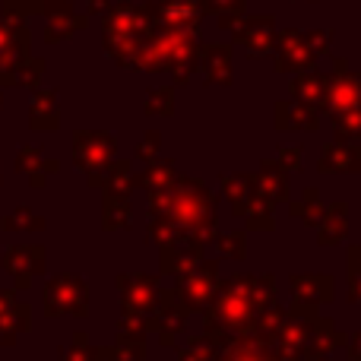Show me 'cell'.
Instances as JSON below:
<instances>
[{
  "label": "cell",
  "mask_w": 361,
  "mask_h": 361,
  "mask_svg": "<svg viewBox=\"0 0 361 361\" xmlns=\"http://www.w3.org/2000/svg\"><path fill=\"white\" fill-rule=\"evenodd\" d=\"M171 175H175V165L171 162H156L143 178H137V180L143 187H149V190H162V187L171 184Z\"/></svg>",
  "instance_id": "cell-13"
},
{
  "label": "cell",
  "mask_w": 361,
  "mask_h": 361,
  "mask_svg": "<svg viewBox=\"0 0 361 361\" xmlns=\"http://www.w3.org/2000/svg\"><path fill=\"white\" fill-rule=\"evenodd\" d=\"M320 165H324L326 171H333V169H355L358 162H355V152L345 149V146H326Z\"/></svg>",
  "instance_id": "cell-14"
},
{
  "label": "cell",
  "mask_w": 361,
  "mask_h": 361,
  "mask_svg": "<svg viewBox=\"0 0 361 361\" xmlns=\"http://www.w3.org/2000/svg\"><path fill=\"white\" fill-rule=\"evenodd\" d=\"M219 247H222V254L231 257V260H235V257H241V254H244V238H241V231H235L231 238H222V241H219Z\"/></svg>",
  "instance_id": "cell-17"
},
{
  "label": "cell",
  "mask_w": 361,
  "mask_h": 361,
  "mask_svg": "<svg viewBox=\"0 0 361 361\" xmlns=\"http://www.w3.org/2000/svg\"><path fill=\"white\" fill-rule=\"evenodd\" d=\"M349 352H352V358H361V333H358V336H355V339H352Z\"/></svg>",
  "instance_id": "cell-20"
},
{
  "label": "cell",
  "mask_w": 361,
  "mask_h": 361,
  "mask_svg": "<svg viewBox=\"0 0 361 361\" xmlns=\"http://www.w3.org/2000/svg\"><path fill=\"white\" fill-rule=\"evenodd\" d=\"M209 4L216 6V10L222 13V16H228L231 10H241V6H244V0H209Z\"/></svg>",
  "instance_id": "cell-18"
},
{
  "label": "cell",
  "mask_w": 361,
  "mask_h": 361,
  "mask_svg": "<svg viewBox=\"0 0 361 361\" xmlns=\"http://www.w3.org/2000/svg\"><path fill=\"white\" fill-rule=\"evenodd\" d=\"M219 361H273L269 345H260L254 336H231L219 349Z\"/></svg>",
  "instance_id": "cell-7"
},
{
  "label": "cell",
  "mask_w": 361,
  "mask_h": 361,
  "mask_svg": "<svg viewBox=\"0 0 361 361\" xmlns=\"http://www.w3.org/2000/svg\"><path fill=\"white\" fill-rule=\"evenodd\" d=\"M180 361H219V345L209 336L190 339V343L180 349Z\"/></svg>",
  "instance_id": "cell-12"
},
{
  "label": "cell",
  "mask_w": 361,
  "mask_h": 361,
  "mask_svg": "<svg viewBox=\"0 0 361 361\" xmlns=\"http://www.w3.org/2000/svg\"><path fill=\"white\" fill-rule=\"evenodd\" d=\"M152 16H159V25L178 32H197L200 19H203V0H162V4L149 6Z\"/></svg>",
  "instance_id": "cell-4"
},
{
  "label": "cell",
  "mask_w": 361,
  "mask_h": 361,
  "mask_svg": "<svg viewBox=\"0 0 361 361\" xmlns=\"http://www.w3.org/2000/svg\"><path fill=\"white\" fill-rule=\"evenodd\" d=\"M152 212H156V216L165 212V219L178 222L180 231H187V235H190V228L203 231V228L216 225L212 197L200 184H193V180H178V184L171 180L169 187L156 190V197H152Z\"/></svg>",
  "instance_id": "cell-2"
},
{
  "label": "cell",
  "mask_w": 361,
  "mask_h": 361,
  "mask_svg": "<svg viewBox=\"0 0 361 361\" xmlns=\"http://www.w3.org/2000/svg\"><path fill=\"white\" fill-rule=\"evenodd\" d=\"M184 317H187V305L178 298V292H169L159 307V317H156V326L162 330V343H175V333H180L184 326Z\"/></svg>",
  "instance_id": "cell-8"
},
{
  "label": "cell",
  "mask_w": 361,
  "mask_h": 361,
  "mask_svg": "<svg viewBox=\"0 0 361 361\" xmlns=\"http://www.w3.org/2000/svg\"><path fill=\"white\" fill-rule=\"evenodd\" d=\"M326 86H330V80H326L324 73H307L292 82V92H295V99H298V105H307L317 111L326 102Z\"/></svg>",
  "instance_id": "cell-9"
},
{
  "label": "cell",
  "mask_w": 361,
  "mask_h": 361,
  "mask_svg": "<svg viewBox=\"0 0 361 361\" xmlns=\"http://www.w3.org/2000/svg\"><path fill=\"white\" fill-rule=\"evenodd\" d=\"M121 292H124V307L130 317L152 311V301H156V279L152 276H124L121 282Z\"/></svg>",
  "instance_id": "cell-6"
},
{
  "label": "cell",
  "mask_w": 361,
  "mask_h": 361,
  "mask_svg": "<svg viewBox=\"0 0 361 361\" xmlns=\"http://www.w3.org/2000/svg\"><path fill=\"white\" fill-rule=\"evenodd\" d=\"M260 193L269 200L276 197H286V180H282V175L273 169V165H263V180H260Z\"/></svg>",
  "instance_id": "cell-16"
},
{
  "label": "cell",
  "mask_w": 361,
  "mask_h": 361,
  "mask_svg": "<svg viewBox=\"0 0 361 361\" xmlns=\"http://www.w3.org/2000/svg\"><path fill=\"white\" fill-rule=\"evenodd\" d=\"M326 105H330L333 118L361 111V80L358 76L343 73V76H336V80H330V86H326Z\"/></svg>",
  "instance_id": "cell-5"
},
{
  "label": "cell",
  "mask_w": 361,
  "mask_h": 361,
  "mask_svg": "<svg viewBox=\"0 0 361 361\" xmlns=\"http://www.w3.org/2000/svg\"><path fill=\"white\" fill-rule=\"evenodd\" d=\"M269 279H231L209 305V336H250L257 311L269 301Z\"/></svg>",
  "instance_id": "cell-1"
},
{
  "label": "cell",
  "mask_w": 361,
  "mask_h": 361,
  "mask_svg": "<svg viewBox=\"0 0 361 361\" xmlns=\"http://www.w3.org/2000/svg\"><path fill=\"white\" fill-rule=\"evenodd\" d=\"M203 67H206V76H216V67L222 73V80L228 82V48H203Z\"/></svg>",
  "instance_id": "cell-15"
},
{
  "label": "cell",
  "mask_w": 361,
  "mask_h": 361,
  "mask_svg": "<svg viewBox=\"0 0 361 361\" xmlns=\"http://www.w3.org/2000/svg\"><path fill=\"white\" fill-rule=\"evenodd\" d=\"M212 295H216V263H193L190 269L180 273L178 298L187 305V311L209 305Z\"/></svg>",
  "instance_id": "cell-3"
},
{
  "label": "cell",
  "mask_w": 361,
  "mask_h": 361,
  "mask_svg": "<svg viewBox=\"0 0 361 361\" xmlns=\"http://www.w3.org/2000/svg\"><path fill=\"white\" fill-rule=\"evenodd\" d=\"M238 38H241V42L247 44V51H254L257 57H260V54H269V51H273L269 19H250V23L244 25V32H238Z\"/></svg>",
  "instance_id": "cell-11"
},
{
  "label": "cell",
  "mask_w": 361,
  "mask_h": 361,
  "mask_svg": "<svg viewBox=\"0 0 361 361\" xmlns=\"http://www.w3.org/2000/svg\"><path fill=\"white\" fill-rule=\"evenodd\" d=\"M276 54H279L276 57V67L279 70H301L314 61V51L305 48V42H301L298 35H282Z\"/></svg>",
  "instance_id": "cell-10"
},
{
  "label": "cell",
  "mask_w": 361,
  "mask_h": 361,
  "mask_svg": "<svg viewBox=\"0 0 361 361\" xmlns=\"http://www.w3.org/2000/svg\"><path fill=\"white\" fill-rule=\"evenodd\" d=\"M352 298L361 305V263H352Z\"/></svg>",
  "instance_id": "cell-19"
}]
</instances>
